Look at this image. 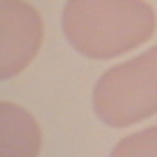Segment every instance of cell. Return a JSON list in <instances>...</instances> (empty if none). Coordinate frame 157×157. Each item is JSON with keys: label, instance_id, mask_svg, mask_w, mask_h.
Listing matches in <instances>:
<instances>
[{"label": "cell", "instance_id": "cell-1", "mask_svg": "<svg viewBox=\"0 0 157 157\" xmlns=\"http://www.w3.org/2000/svg\"><path fill=\"white\" fill-rule=\"evenodd\" d=\"M157 29L145 0H66L62 31L72 50L91 60H112L143 46Z\"/></svg>", "mask_w": 157, "mask_h": 157}, {"label": "cell", "instance_id": "cell-3", "mask_svg": "<svg viewBox=\"0 0 157 157\" xmlns=\"http://www.w3.org/2000/svg\"><path fill=\"white\" fill-rule=\"evenodd\" d=\"M0 77L2 81L23 72L37 56L44 41V21L39 10L25 0L0 2Z\"/></svg>", "mask_w": 157, "mask_h": 157}, {"label": "cell", "instance_id": "cell-2", "mask_svg": "<svg viewBox=\"0 0 157 157\" xmlns=\"http://www.w3.org/2000/svg\"><path fill=\"white\" fill-rule=\"evenodd\" d=\"M93 112L105 126L126 128L157 114V46L112 66L93 87Z\"/></svg>", "mask_w": 157, "mask_h": 157}, {"label": "cell", "instance_id": "cell-5", "mask_svg": "<svg viewBox=\"0 0 157 157\" xmlns=\"http://www.w3.org/2000/svg\"><path fill=\"white\" fill-rule=\"evenodd\" d=\"M110 157H157V126L124 136L116 143Z\"/></svg>", "mask_w": 157, "mask_h": 157}, {"label": "cell", "instance_id": "cell-4", "mask_svg": "<svg viewBox=\"0 0 157 157\" xmlns=\"http://www.w3.org/2000/svg\"><path fill=\"white\" fill-rule=\"evenodd\" d=\"M41 128L29 112L13 101L0 103V157H37Z\"/></svg>", "mask_w": 157, "mask_h": 157}]
</instances>
